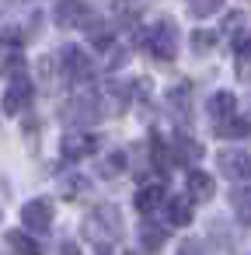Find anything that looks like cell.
Masks as SVG:
<instances>
[{
    "label": "cell",
    "instance_id": "obj_1",
    "mask_svg": "<svg viewBox=\"0 0 251 255\" xmlns=\"http://www.w3.org/2000/svg\"><path fill=\"white\" fill-rule=\"evenodd\" d=\"M150 49L161 56V60H174L178 56V32L171 21H157L150 28Z\"/></svg>",
    "mask_w": 251,
    "mask_h": 255
},
{
    "label": "cell",
    "instance_id": "obj_2",
    "mask_svg": "<svg viewBox=\"0 0 251 255\" xmlns=\"http://www.w3.org/2000/svg\"><path fill=\"white\" fill-rule=\"evenodd\" d=\"M21 224L28 231H49L53 227V203L49 199H28L21 206Z\"/></svg>",
    "mask_w": 251,
    "mask_h": 255
},
{
    "label": "cell",
    "instance_id": "obj_3",
    "mask_svg": "<svg viewBox=\"0 0 251 255\" xmlns=\"http://www.w3.org/2000/svg\"><path fill=\"white\" fill-rule=\"evenodd\" d=\"M216 164H220V171H223L227 178H234V182H251V157H248L244 150H223V154L216 157Z\"/></svg>",
    "mask_w": 251,
    "mask_h": 255
},
{
    "label": "cell",
    "instance_id": "obj_4",
    "mask_svg": "<svg viewBox=\"0 0 251 255\" xmlns=\"http://www.w3.org/2000/svg\"><path fill=\"white\" fill-rule=\"evenodd\" d=\"M91 21V7L84 0H63L56 7V25L60 28H77V25H87Z\"/></svg>",
    "mask_w": 251,
    "mask_h": 255
},
{
    "label": "cell",
    "instance_id": "obj_5",
    "mask_svg": "<svg viewBox=\"0 0 251 255\" xmlns=\"http://www.w3.org/2000/svg\"><path fill=\"white\" fill-rule=\"evenodd\" d=\"M60 150H63L67 161H81V157H87V154L98 150V140L94 136H84V133H67L63 143H60Z\"/></svg>",
    "mask_w": 251,
    "mask_h": 255
},
{
    "label": "cell",
    "instance_id": "obj_6",
    "mask_svg": "<svg viewBox=\"0 0 251 255\" xmlns=\"http://www.w3.org/2000/svg\"><path fill=\"white\" fill-rule=\"evenodd\" d=\"M87 74H91V60H87V53H81V49H63V77L67 81H87Z\"/></svg>",
    "mask_w": 251,
    "mask_h": 255
},
{
    "label": "cell",
    "instance_id": "obj_7",
    "mask_svg": "<svg viewBox=\"0 0 251 255\" xmlns=\"http://www.w3.org/2000/svg\"><path fill=\"white\" fill-rule=\"evenodd\" d=\"M28 105H32V81H14L7 88V95H4V112L7 116H18Z\"/></svg>",
    "mask_w": 251,
    "mask_h": 255
},
{
    "label": "cell",
    "instance_id": "obj_8",
    "mask_svg": "<svg viewBox=\"0 0 251 255\" xmlns=\"http://www.w3.org/2000/svg\"><path fill=\"white\" fill-rule=\"evenodd\" d=\"M171 147H174V161H178V164H195V161L202 157V143L192 140L188 133L171 136Z\"/></svg>",
    "mask_w": 251,
    "mask_h": 255
},
{
    "label": "cell",
    "instance_id": "obj_9",
    "mask_svg": "<svg viewBox=\"0 0 251 255\" xmlns=\"http://www.w3.org/2000/svg\"><path fill=\"white\" fill-rule=\"evenodd\" d=\"M234 105H237V98H234L230 91L213 95V98H209V116H213V123H227V119H234Z\"/></svg>",
    "mask_w": 251,
    "mask_h": 255
},
{
    "label": "cell",
    "instance_id": "obj_10",
    "mask_svg": "<svg viewBox=\"0 0 251 255\" xmlns=\"http://www.w3.org/2000/svg\"><path fill=\"white\" fill-rule=\"evenodd\" d=\"M164 185H143L140 189V196H136V206H140V213H157L161 206H164Z\"/></svg>",
    "mask_w": 251,
    "mask_h": 255
},
{
    "label": "cell",
    "instance_id": "obj_11",
    "mask_svg": "<svg viewBox=\"0 0 251 255\" xmlns=\"http://www.w3.org/2000/svg\"><path fill=\"white\" fill-rule=\"evenodd\" d=\"M185 189L192 192V199H209V196H213V189H216V182H213L206 171H188Z\"/></svg>",
    "mask_w": 251,
    "mask_h": 255
},
{
    "label": "cell",
    "instance_id": "obj_12",
    "mask_svg": "<svg viewBox=\"0 0 251 255\" xmlns=\"http://www.w3.org/2000/svg\"><path fill=\"white\" fill-rule=\"evenodd\" d=\"M230 206H234L241 224H251V185H237L230 192Z\"/></svg>",
    "mask_w": 251,
    "mask_h": 255
},
{
    "label": "cell",
    "instance_id": "obj_13",
    "mask_svg": "<svg viewBox=\"0 0 251 255\" xmlns=\"http://www.w3.org/2000/svg\"><path fill=\"white\" fill-rule=\"evenodd\" d=\"M67 119H77V123H94V119H98V112H94V102H91V98H77V102H70V109H67Z\"/></svg>",
    "mask_w": 251,
    "mask_h": 255
},
{
    "label": "cell",
    "instance_id": "obj_14",
    "mask_svg": "<svg viewBox=\"0 0 251 255\" xmlns=\"http://www.w3.org/2000/svg\"><path fill=\"white\" fill-rule=\"evenodd\" d=\"M0 77H4V81H25V56L21 53H11L7 60H4V67H0Z\"/></svg>",
    "mask_w": 251,
    "mask_h": 255
},
{
    "label": "cell",
    "instance_id": "obj_15",
    "mask_svg": "<svg viewBox=\"0 0 251 255\" xmlns=\"http://www.w3.org/2000/svg\"><path fill=\"white\" fill-rule=\"evenodd\" d=\"M167 220H171L174 227H185V224L192 220V203H188V199H171V203H167Z\"/></svg>",
    "mask_w": 251,
    "mask_h": 255
},
{
    "label": "cell",
    "instance_id": "obj_16",
    "mask_svg": "<svg viewBox=\"0 0 251 255\" xmlns=\"http://www.w3.org/2000/svg\"><path fill=\"white\" fill-rule=\"evenodd\" d=\"M7 245H11L18 255H42L39 241H32V238H28V234H21V231H11V234H7Z\"/></svg>",
    "mask_w": 251,
    "mask_h": 255
},
{
    "label": "cell",
    "instance_id": "obj_17",
    "mask_svg": "<svg viewBox=\"0 0 251 255\" xmlns=\"http://www.w3.org/2000/svg\"><path fill=\"white\" fill-rule=\"evenodd\" d=\"M140 238H143V248H147V252H157V248L167 241V231H164V227H157V224H147Z\"/></svg>",
    "mask_w": 251,
    "mask_h": 255
},
{
    "label": "cell",
    "instance_id": "obj_18",
    "mask_svg": "<svg viewBox=\"0 0 251 255\" xmlns=\"http://www.w3.org/2000/svg\"><path fill=\"white\" fill-rule=\"evenodd\" d=\"M216 129H220L223 136H248V133H251V123L234 116V119H227V123H216Z\"/></svg>",
    "mask_w": 251,
    "mask_h": 255
},
{
    "label": "cell",
    "instance_id": "obj_19",
    "mask_svg": "<svg viewBox=\"0 0 251 255\" xmlns=\"http://www.w3.org/2000/svg\"><path fill=\"white\" fill-rule=\"evenodd\" d=\"M119 95H122V98H133V102H143V98L150 95V84H147L143 77H136L133 84H122V88H119Z\"/></svg>",
    "mask_w": 251,
    "mask_h": 255
},
{
    "label": "cell",
    "instance_id": "obj_20",
    "mask_svg": "<svg viewBox=\"0 0 251 255\" xmlns=\"http://www.w3.org/2000/svg\"><path fill=\"white\" fill-rule=\"evenodd\" d=\"M220 4H223V0H192V14L195 18H206V14H213V11H220Z\"/></svg>",
    "mask_w": 251,
    "mask_h": 255
},
{
    "label": "cell",
    "instance_id": "obj_21",
    "mask_svg": "<svg viewBox=\"0 0 251 255\" xmlns=\"http://www.w3.org/2000/svg\"><path fill=\"white\" fill-rule=\"evenodd\" d=\"M122 161H126V154H112V157H108V164H101V175H108V178H112V175H119V171H122Z\"/></svg>",
    "mask_w": 251,
    "mask_h": 255
},
{
    "label": "cell",
    "instance_id": "obj_22",
    "mask_svg": "<svg viewBox=\"0 0 251 255\" xmlns=\"http://www.w3.org/2000/svg\"><path fill=\"white\" fill-rule=\"evenodd\" d=\"M91 42H94L98 49H108V46H112V32H94V35H91Z\"/></svg>",
    "mask_w": 251,
    "mask_h": 255
},
{
    "label": "cell",
    "instance_id": "obj_23",
    "mask_svg": "<svg viewBox=\"0 0 251 255\" xmlns=\"http://www.w3.org/2000/svg\"><path fill=\"white\" fill-rule=\"evenodd\" d=\"M178 255H202V248H199V241H185V245H178Z\"/></svg>",
    "mask_w": 251,
    "mask_h": 255
},
{
    "label": "cell",
    "instance_id": "obj_24",
    "mask_svg": "<svg viewBox=\"0 0 251 255\" xmlns=\"http://www.w3.org/2000/svg\"><path fill=\"white\" fill-rule=\"evenodd\" d=\"M237 56H251V39H241L237 42Z\"/></svg>",
    "mask_w": 251,
    "mask_h": 255
},
{
    "label": "cell",
    "instance_id": "obj_25",
    "mask_svg": "<svg viewBox=\"0 0 251 255\" xmlns=\"http://www.w3.org/2000/svg\"><path fill=\"white\" fill-rule=\"evenodd\" d=\"M63 255H81V248H77L74 241H67V245H63Z\"/></svg>",
    "mask_w": 251,
    "mask_h": 255
}]
</instances>
